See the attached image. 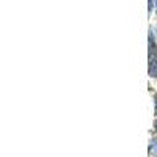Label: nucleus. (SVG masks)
I'll return each mask as SVG.
<instances>
[{"mask_svg": "<svg viewBox=\"0 0 157 157\" xmlns=\"http://www.w3.org/2000/svg\"><path fill=\"white\" fill-rule=\"evenodd\" d=\"M154 55H155V44H154L152 36L149 35V63L154 60Z\"/></svg>", "mask_w": 157, "mask_h": 157, "instance_id": "obj_1", "label": "nucleus"}, {"mask_svg": "<svg viewBox=\"0 0 157 157\" xmlns=\"http://www.w3.org/2000/svg\"><path fill=\"white\" fill-rule=\"evenodd\" d=\"M155 112H157V102H155Z\"/></svg>", "mask_w": 157, "mask_h": 157, "instance_id": "obj_5", "label": "nucleus"}, {"mask_svg": "<svg viewBox=\"0 0 157 157\" xmlns=\"http://www.w3.org/2000/svg\"><path fill=\"white\" fill-rule=\"evenodd\" d=\"M151 152L157 157V138H154L152 143H151Z\"/></svg>", "mask_w": 157, "mask_h": 157, "instance_id": "obj_3", "label": "nucleus"}, {"mask_svg": "<svg viewBox=\"0 0 157 157\" xmlns=\"http://www.w3.org/2000/svg\"><path fill=\"white\" fill-rule=\"evenodd\" d=\"M155 126H157V121H155Z\"/></svg>", "mask_w": 157, "mask_h": 157, "instance_id": "obj_6", "label": "nucleus"}, {"mask_svg": "<svg viewBox=\"0 0 157 157\" xmlns=\"http://www.w3.org/2000/svg\"><path fill=\"white\" fill-rule=\"evenodd\" d=\"M149 75L157 77V58H154V60L149 63Z\"/></svg>", "mask_w": 157, "mask_h": 157, "instance_id": "obj_2", "label": "nucleus"}, {"mask_svg": "<svg viewBox=\"0 0 157 157\" xmlns=\"http://www.w3.org/2000/svg\"><path fill=\"white\" fill-rule=\"evenodd\" d=\"M151 5H152V0H149V10H151Z\"/></svg>", "mask_w": 157, "mask_h": 157, "instance_id": "obj_4", "label": "nucleus"}]
</instances>
